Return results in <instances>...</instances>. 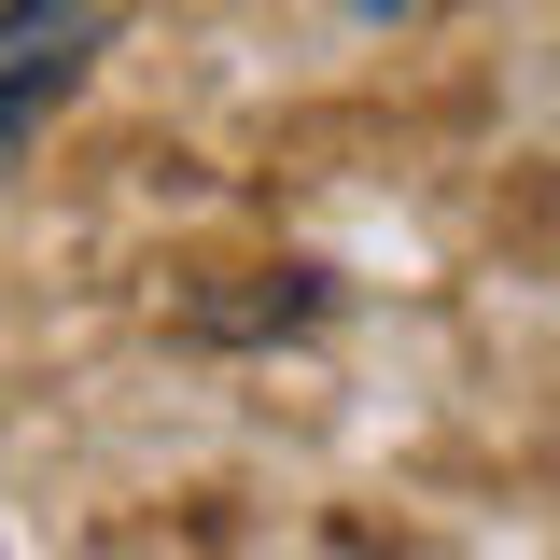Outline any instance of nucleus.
I'll list each match as a JSON object with an SVG mask.
<instances>
[{
	"label": "nucleus",
	"mask_w": 560,
	"mask_h": 560,
	"mask_svg": "<svg viewBox=\"0 0 560 560\" xmlns=\"http://www.w3.org/2000/svg\"><path fill=\"white\" fill-rule=\"evenodd\" d=\"M98 43H113V0H0V154L84 84Z\"/></svg>",
	"instance_id": "f257e3e1"
}]
</instances>
